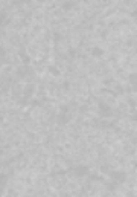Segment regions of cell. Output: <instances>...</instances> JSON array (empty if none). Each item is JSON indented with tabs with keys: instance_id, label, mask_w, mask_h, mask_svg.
Segmentation results:
<instances>
[{
	"instance_id": "1",
	"label": "cell",
	"mask_w": 137,
	"mask_h": 197,
	"mask_svg": "<svg viewBox=\"0 0 137 197\" xmlns=\"http://www.w3.org/2000/svg\"><path fill=\"white\" fill-rule=\"evenodd\" d=\"M5 19H6V14L5 12H0V23H2Z\"/></svg>"
}]
</instances>
